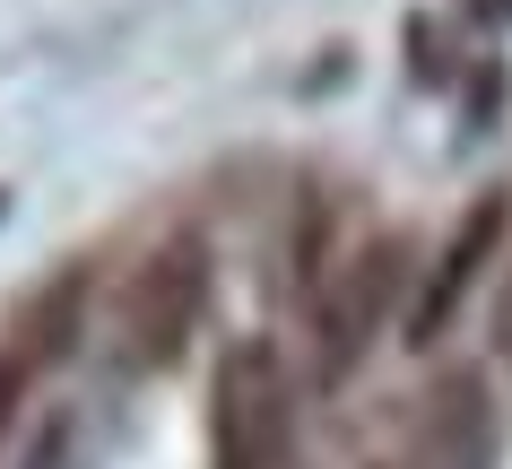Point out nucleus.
I'll return each instance as SVG.
<instances>
[{
    "instance_id": "nucleus-5",
    "label": "nucleus",
    "mask_w": 512,
    "mask_h": 469,
    "mask_svg": "<svg viewBox=\"0 0 512 469\" xmlns=\"http://www.w3.org/2000/svg\"><path fill=\"white\" fill-rule=\"evenodd\" d=\"M426 461L434 469H486L495 461V417H486V383L478 374H452L443 400H426Z\"/></svg>"
},
{
    "instance_id": "nucleus-7",
    "label": "nucleus",
    "mask_w": 512,
    "mask_h": 469,
    "mask_svg": "<svg viewBox=\"0 0 512 469\" xmlns=\"http://www.w3.org/2000/svg\"><path fill=\"white\" fill-rule=\"evenodd\" d=\"M27 357H0V435H9V417H18V400H27Z\"/></svg>"
},
{
    "instance_id": "nucleus-3",
    "label": "nucleus",
    "mask_w": 512,
    "mask_h": 469,
    "mask_svg": "<svg viewBox=\"0 0 512 469\" xmlns=\"http://www.w3.org/2000/svg\"><path fill=\"white\" fill-rule=\"evenodd\" d=\"M408 235H382L348 261V270L322 287V383H348V365L374 348V331L391 322V304H400V278H408Z\"/></svg>"
},
{
    "instance_id": "nucleus-2",
    "label": "nucleus",
    "mask_w": 512,
    "mask_h": 469,
    "mask_svg": "<svg viewBox=\"0 0 512 469\" xmlns=\"http://www.w3.org/2000/svg\"><path fill=\"white\" fill-rule=\"evenodd\" d=\"M209 313V244L200 235H165L122 287V357L131 365H174Z\"/></svg>"
},
{
    "instance_id": "nucleus-4",
    "label": "nucleus",
    "mask_w": 512,
    "mask_h": 469,
    "mask_svg": "<svg viewBox=\"0 0 512 469\" xmlns=\"http://www.w3.org/2000/svg\"><path fill=\"white\" fill-rule=\"evenodd\" d=\"M504 192H486L478 209H469V218L452 226V244H443V261H434V278H426V296H417V313H408V339H417V348H434V331H443V322H452L460 313V296H469V278L486 270V252L504 244Z\"/></svg>"
},
{
    "instance_id": "nucleus-6",
    "label": "nucleus",
    "mask_w": 512,
    "mask_h": 469,
    "mask_svg": "<svg viewBox=\"0 0 512 469\" xmlns=\"http://www.w3.org/2000/svg\"><path fill=\"white\" fill-rule=\"evenodd\" d=\"M79 287H87L79 261H70V270L44 287V304H35V348H27V365H53L61 348H70V304H79Z\"/></svg>"
},
{
    "instance_id": "nucleus-1",
    "label": "nucleus",
    "mask_w": 512,
    "mask_h": 469,
    "mask_svg": "<svg viewBox=\"0 0 512 469\" xmlns=\"http://www.w3.org/2000/svg\"><path fill=\"white\" fill-rule=\"evenodd\" d=\"M287 435H296V391H287L278 339H226L209 374V469H278Z\"/></svg>"
},
{
    "instance_id": "nucleus-9",
    "label": "nucleus",
    "mask_w": 512,
    "mask_h": 469,
    "mask_svg": "<svg viewBox=\"0 0 512 469\" xmlns=\"http://www.w3.org/2000/svg\"><path fill=\"white\" fill-rule=\"evenodd\" d=\"M495 348H504V365H512V278H504V296H495Z\"/></svg>"
},
{
    "instance_id": "nucleus-8",
    "label": "nucleus",
    "mask_w": 512,
    "mask_h": 469,
    "mask_svg": "<svg viewBox=\"0 0 512 469\" xmlns=\"http://www.w3.org/2000/svg\"><path fill=\"white\" fill-rule=\"evenodd\" d=\"M61 443H70V426H61V417H53V426L35 435V461H27V469H61Z\"/></svg>"
}]
</instances>
